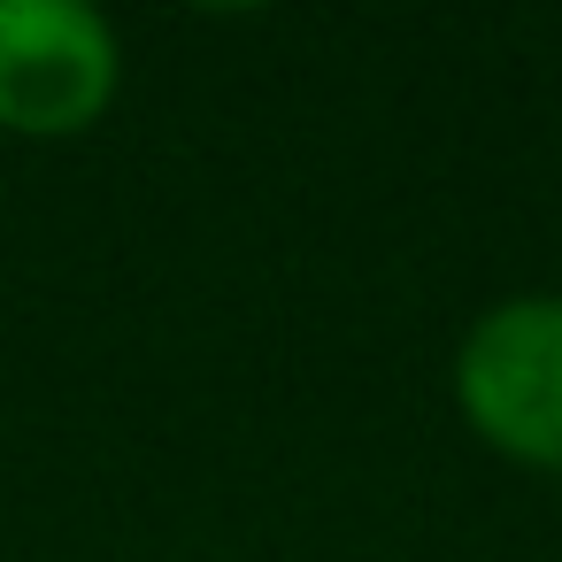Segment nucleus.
<instances>
[{"mask_svg": "<svg viewBox=\"0 0 562 562\" xmlns=\"http://www.w3.org/2000/svg\"><path fill=\"white\" fill-rule=\"evenodd\" d=\"M454 408L493 454L562 470V293H508L470 316L454 347Z\"/></svg>", "mask_w": 562, "mask_h": 562, "instance_id": "obj_1", "label": "nucleus"}, {"mask_svg": "<svg viewBox=\"0 0 562 562\" xmlns=\"http://www.w3.org/2000/svg\"><path fill=\"white\" fill-rule=\"evenodd\" d=\"M124 93V40L93 0H0V132L78 139Z\"/></svg>", "mask_w": 562, "mask_h": 562, "instance_id": "obj_2", "label": "nucleus"}]
</instances>
